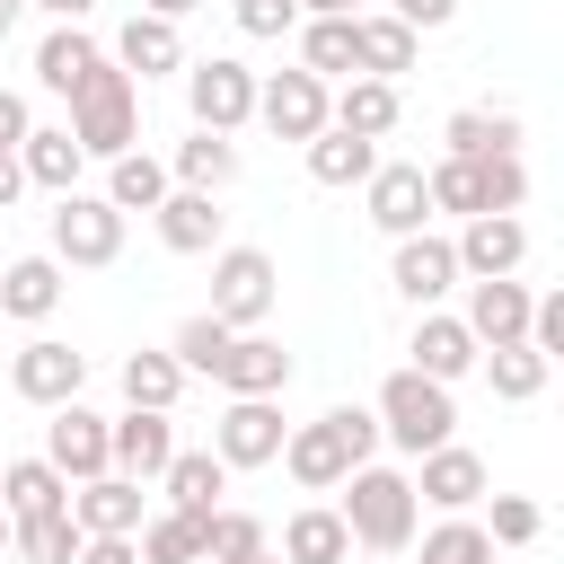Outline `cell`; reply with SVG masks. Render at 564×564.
Listing matches in <instances>:
<instances>
[{"label": "cell", "mask_w": 564, "mask_h": 564, "mask_svg": "<svg viewBox=\"0 0 564 564\" xmlns=\"http://www.w3.org/2000/svg\"><path fill=\"white\" fill-rule=\"evenodd\" d=\"M238 9V35H291L300 26V0H229Z\"/></svg>", "instance_id": "cell-45"}, {"label": "cell", "mask_w": 564, "mask_h": 564, "mask_svg": "<svg viewBox=\"0 0 564 564\" xmlns=\"http://www.w3.org/2000/svg\"><path fill=\"white\" fill-rule=\"evenodd\" d=\"M300 70L352 79V70H361V62H352V18H308V26H300Z\"/></svg>", "instance_id": "cell-39"}, {"label": "cell", "mask_w": 564, "mask_h": 564, "mask_svg": "<svg viewBox=\"0 0 564 564\" xmlns=\"http://www.w3.org/2000/svg\"><path fill=\"white\" fill-rule=\"evenodd\" d=\"M115 62H123L132 79H167V70H185V35H176V18L132 9V18H123V35H115Z\"/></svg>", "instance_id": "cell-20"}, {"label": "cell", "mask_w": 564, "mask_h": 564, "mask_svg": "<svg viewBox=\"0 0 564 564\" xmlns=\"http://www.w3.org/2000/svg\"><path fill=\"white\" fill-rule=\"evenodd\" d=\"M300 9H308V18H361L370 0H300Z\"/></svg>", "instance_id": "cell-51"}, {"label": "cell", "mask_w": 564, "mask_h": 564, "mask_svg": "<svg viewBox=\"0 0 564 564\" xmlns=\"http://www.w3.org/2000/svg\"><path fill=\"white\" fill-rule=\"evenodd\" d=\"M361 185H370V220H379L388 238H405V229L432 220V194H423V167H414V159H379Z\"/></svg>", "instance_id": "cell-18"}, {"label": "cell", "mask_w": 564, "mask_h": 564, "mask_svg": "<svg viewBox=\"0 0 564 564\" xmlns=\"http://www.w3.org/2000/svg\"><path fill=\"white\" fill-rule=\"evenodd\" d=\"M282 564H352V529L326 502H308V511L282 520Z\"/></svg>", "instance_id": "cell-29"}, {"label": "cell", "mask_w": 564, "mask_h": 564, "mask_svg": "<svg viewBox=\"0 0 564 564\" xmlns=\"http://www.w3.org/2000/svg\"><path fill=\"white\" fill-rule=\"evenodd\" d=\"M79 141H70V123H26V141H18V167H26V185H53V194H70L79 185Z\"/></svg>", "instance_id": "cell-26"}, {"label": "cell", "mask_w": 564, "mask_h": 564, "mask_svg": "<svg viewBox=\"0 0 564 564\" xmlns=\"http://www.w3.org/2000/svg\"><path fill=\"white\" fill-rule=\"evenodd\" d=\"M185 106H194L203 132H238V123H256V70L229 62V53L185 62Z\"/></svg>", "instance_id": "cell-7"}, {"label": "cell", "mask_w": 564, "mask_h": 564, "mask_svg": "<svg viewBox=\"0 0 564 564\" xmlns=\"http://www.w3.org/2000/svg\"><path fill=\"white\" fill-rule=\"evenodd\" d=\"M150 220H159V247H167V256H212V247H220V212H212V194H194V185H167V203H159Z\"/></svg>", "instance_id": "cell-24"}, {"label": "cell", "mask_w": 564, "mask_h": 564, "mask_svg": "<svg viewBox=\"0 0 564 564\" xmlns=\"http://www.w3.org/2000/svg\"><path fill=\"white\" fill-rule=\"evenodd\" d=\"M26 9H44V18H88L97 0H26Z\"/></svg>", "instance_id": "cell-52"}, {"label": "cell", "mask_w": 564, "mask_h": 564, "mask_svg": "<svg viewBox=\"0 0 564 564\" xmlns=\"http://www.w3.org/2000/svg\"><path fill=\"white\" fill-rule=\"evenodd\" d=\"M405 352H414V370H423V379H467L485 344L467 335V317H441V308H423V317H414V344H405Z\"/></svg>", "instance_id": "cell-22"}, {"label": "cell", "mask_w": 564, "mask_h": 564, "mask_svg": "<svg viewBox=\"0 0 564 564\" xmlns=\"http://www.w3.org/2000/svg\"><path fill=\"white\" fill-rule=\"evenodd\" d=\"M132 546H141V564H203V511H150L141 529H132Z\"/></svg>", "instance_id": "cell-35"}, {"label": "cell", "mask_w": 564, "mask_h": 564, "mask_svg": "<svg viewBox=\"0 0 564 564\" xmlns=\"http://www.w3.org/2000/svg\"><path fill=\"white\" fill-rule=\"evenodd\" d=\"M388 18H405V26L423 35V26H449V18H458V0H388Z\"/></svg>", "instance_id": "cell-47"}, {"label": "cell", "mask_w": 564, "mask_h": 564, "mask_svg": "<svg viewBox=\"0 0 564 564\" xmlns=\"http://www.w3.org/2000/svg\"><path fill=\"white\" fill-rule=\"evenodd\" d=\"M414 53H423V35H414L405 18H388V9H379V18L361 9V18H352V62H361L370 79H405Z\"/></svg>", "instance_id": "cell-23"}, {"label": "cell", "mask_w": 564, "mask_h": 564, "mask_svg": "<svg viewBox=\"0 0 564 564\" xmlns=\"http://www.w3.org/2000/svg\"><path fill=\"white\" fill-rule=\"evenodd\" d=\"M529 282L520 273H485V282H467V335L476 344H520L529 335Z\"/></svg>", "instance_id": "cell-15"}, {"label": "cell", "mask_w": 564, "mask_h": 564, "mask_svg": "<svg viewBox=\"0 0 564 564\" xmlns=\"http://www.w3.org/2000/svg\"><path fill=\"white\" fill-rule=\"evenodd\" d=\"M449 432H458L449 379H423L414 361H405V370H388V388H379V441H397L405 458H423V449H441Z\"/></svg>", "instance_id": "cell-4"}, {"label": "cell", "mask_w": 564, "mask_h": 564, "mask_svg": "<svg viewBox=\"0 0 564 564\" xmlns=\"http://www.w3.org/2000/svg\"><path fill=\"white\" fill-rule=\"evenodd\" d=\"M159 485H167V502H176V511H203V520H212V511H220V494H229V467H220L212 449H176V458L159 467Z\"/></svg>", "instance_id": "cell-31"}, {"label": "cell", "mask_w": 564, "mask_h": 564, "mask_svg": "<svg viewBox=\"0 0 564 564\" xmlns=\"http://www.w3.org/2000/svg\"><path fill=\"white\" fill-rule=\"evenodd\" d=\"M529 344L555 361L564 352V291H546V300H529Z\"/></svg>", "instance_id": "cell-46"}, {"label": "cell", "mask_w": 564, "mask_h": 564, "mask_svg": "<svg viewBox=\"0 0 564 564\" xmlns=\"http://www.w3.org/2000/svg\"><path fill=\"white\" fill-rule=\"evenodd\" d=\"M167 176H176V185H194V194H220V185L238 176V141H229V132H203V123H194V141H176Z\"/></svg>", "instance_id": "cell-32"}, {"label": "cell", "mask_w": 564, "mask_h": 564, "mask_svg": "<svg viewBox=\"0 0 564 564\" xmlns=\"http://www.w3.org/2000/svg\"><path fill=\"white\" fill-rule=\"evenodd\" d=\"M167 458H176V423H167L159 405H132V414H115V423H106V467H115V476L150 485Z\"/></svg>", "instance_id": "cell-12"}, {"label": "cell", "mask_w": 564, "mask_h": 564, "mask_svg": "<svg viewBox=\"0 0 564 564\" xmlns=\"http://www.w3.org/2000/svg\"><path fill=\"white\" fill-rule=\"evenodd\" d=\"M476 361H485V379H494V397H502V405H529V397L546 388V370H555L529 335H520V344H485Z\"/></svg>", "instance_id": "cell-34"}, {"label": "cell", "mask_w": 564, "mask_h": 564, "mask_svg": "<svg viewBox=\"0 0 564 564\" xmlns=\"http://www.w3.org/2000/svg\"><path fill=\"white\" fill-rule=\"evenodd\" d=\"M212 379H220L229 397H282V388H291V352L247 326V335H229V352L212 361Z\"/></svg>", "instance_id": "cell-16"}, {"label": "cell", "mask_w": 564, "mask_h": 564, "mask_svg": "<svg viewBox=\"0 0 564 564\" xmlns=\"http://www.w3.org/2000/svg\"><path fill=\"white\" fill-rule=\"evenodd\" d=\"M167 159H150V150H123V159H106V203L115 212H159L167 203Z\"/></svg>", "instance_id": "cell-33"}, {"label": "cell", "mask_w": 564, "mask_h": 564, "mask_svg": "<svg viewBox=\"0 0 564 564\" xmlns=\"http://www.w3.org/2000/svg\"><path fill=\"white\" fill-rule=\"evenodd\" d=\"M79 520H70V502L62 511H35V520H9V555H26V564H70L79 555Z\"/></svg>", "instance_id": "cell-36"}, {"label": "cell", "mask_w": 564, "mask_h": 564, "mask_svg": "<svg viewBox=\"0 0 564 564\" xmlns=\"http://www.w3.org/2000/svg\"><path fill=\"white\" fill-rule=\"evenodd\" d=\"M335 520L352 529V546H370V555H405L414 546V485L397 476V467H352L344 476V502H335Z\"/></svg>", "instance_id": "cell-3"}, {"label": "cell", "mask_w": 564, "mask_h": 564, "mask_svg": "<svg viewBox=\"0 0 564 564\" xmlns=\"http://www.w3.org/2000/svg\"><path fill=\"white\" fill-rule=\"evenodd\" d=\"M397 79H370V70H352L335 97H326V123H344V132H361V141H388L397 132Z\"/></svg>", "instance_id": "cell-21"}, {"label": "cell", "mask_w": 564, "mask_h": 564, "mask_svg": "<svg viewBox=\"0 0 564 564\" xmlns=\"http://www.w3.org/2000/svg\"><path fill=\"white\" fill-rule=\"evenodd\" d=\"M476 194H485V212H520V203H529V167H520V150L476 159Z\"/></svg>", "instance_id": "cell-42"}, {"label": "cell", "mask_w": 564, "mask_h": 564, "mask_svg": "<svg viewBox=\"0 0 564 564\" xmlns=\"http://www.w3.org/2000/svg\"><path fill=\"white\" fill-rule=\"evenodd\" d=\"M414 564H494V538H485V520H467V511H449L423 546H414Z\"/></svg>", "instance_id": "cell-40"}, {"label": "cell", "mask_w": 564, "mask_h": 564, "mask_svg": "<svg viewBox=\"0 0 564 564\" xmlns=\"http://www.w3.org/2000/svg\"><path fill=\"white\" fill-rule=\"evenodd\" d=\"M300 150H308V176H317V185H361V176L379 167V141H361V132H344V123L308 132Z\"/></svg>", "instance_id": "cell-30"}, {"label": "cell", "mask_w": 564, "mask_h": 564, "mask_svg": "<svg viewBox=\"0 0 564 564\" xmlns=\"http://www.w3.org/2000/svg\"><path fill=\"white\" fill-rule=\"evenodd\" d=\"M273 300H282V273H273V256L264 247H220L212 256V317L220 326H264L273 317Z\"/></svg>", "instance_id": "cell-5"}, {"label": "cell", "mask_w": 564, "mask_h": 564, "mask_svg": "<svg viewBox=\"0 0 564 564\" xmlns=\"http://www.w3.org/2000/svg\"><path fill=\"white\" fill-rule=\"evenodd\" d=\"M26 123H35V115H26V97H18V88H0V150H18V141H26Z\"/></svg>", "instance_id": "cell-49"}, {"label": "cell", "mask_w": 564, "mask_h": 564, "mask_svg": "<svg viewBox=\"0 0 564 564\" xmlns=\"http://www.w3.org/2000/svg\"><path fill=\"white\" fill-rule=\"evenodd\" d=\"M247 555H264V520L212 511V520H203V564H247Z\"/></svg>", "instance_id": "cell-41"}, {"label": "cell", "mask_w": 564, "mask_h": 564, "mask_svg": "<svg viewBox=\"0 0 564 564\" xmlns=\"http://www.w3.org/2000/svg\"><path fill=\"white\" fill-rule=\"evenodd\" d=\"M70 141L88 159H123L141 141V79L123 62H97L79 88H70Z\"/></svg>", "instance_id": "cell-2"}, {"label": "cell", "mask_w": 564, "mask_h": 564, "mask_svg": "<svg viewBox=\"0 0 564 564\" xmlns=\"http://www.w3.org/2000/svg\"><path fill=\"white\" fill-rule=\"evenodd\" d=\"M70 564H141V546H132V538H79Z\"/></svg>", "instance_id": "cell-48"}, {"label": "cell", "mask_w": 564, "mask_h": 564, "mask_svg": "<svg viewBox=\"0 0 564 564\" xmlns=\"http://www.w3.org/2000/svg\"><path fill=\"white\" fill-rule=\"evenodd\" d=\"M26 194V167H18V150H0V212Z\"/></svg>", "instance_id": "cell-50"}, {"label": "cell", "mask_w": 564, "mask_h": 564, "mask_svg": "<svg viewBox=\"0 0 564 564\" xmlns=\"http://www.w3.org/2000/svg\"><path fill=\"white\" fill-rule=\"evenodd\" d=\"M229 335H238V326H220V317H212V308H203V317H185V326H176V344H167V352H176V361H185V379H194V370H203V379H212V361H220V352H229Z\"/></svg>", "instance_id": "cell-43"}, {"label": "cell", "mask_w": 564, "mask_h": 564, "mask_svg": "<svg viewBox=\"0 0 564 564\" xmlns=\"http://www.w3.org/2000/svg\"><path fill=\"white\" fill-rule=\"evenodd\" d=\"M449 256H458L467 282H485V273H520V264H529V220H520V212H476V220L449 238Z\"/></svg>", "instance_id": "cell-11"}, {"label": "cell", "mask_w": 564, "mask_h": 564, "mask_svg": "<svg viewBox=\"0 0 564 564\" xmlns=\"http://www.w3.org/2000/svg\"><path fill=\"white\" fill-rule=\"evenodd\" d=\"M18 9H26V0H0V35H9V26H18Z\"/></svg>", "instance_id": "cell-54"}, {"label": "cell", "mask_w": 564, "mask_h": 564, "mask_svg": "<svg viewBox=\"0 0 564 564\" xmlns=\"http://www.w3.org/2000/svg\"><path fill=\"white\" fill-rule=\"evenodd\" d=\"M282 432H291V423H282L273 397H229L220 423H212V458H220L229 476H238V467H273V458H282Z\"/></svg>", "instance_id": "cell-8"}, {"label": "cell", "mask_w": 564, "mask_h": 564, "mask_svg": "<svg viewBox=\"0 0 564 564\" xmlns=\"http://www.w3.org/2000/svg\"><path fill=\"white\" fill-rule=\"evenodd\" d=\"M9 388L26 397V405H70L79 388H88V352H70V344H53V335H35V344H18V361H9Z\"/></svg>", "instance_id": "cell-10"}, {"label": "cell", "mask_w": 564, "mask_h": 564, "mask_svg": "<svg viewBox=\"0 0 564 564\" xmlns=\"http://www.w3.org/2000/svg\"><path fill=\"white\" fill-rule=\"evenodd\" d=\"M62 502H70V476H62L53 458H9V467H0V511H9V520L62 511Z\"/></svg>", "instance_id": "cell-27"}, {"label": "cell", "mask_w": 564, "mask_h": 564, "mask_svg": "<svg viewBox=\"0 0 564 564\" xmlns=\"http://www.w3.org/2000/svg\"><path fill=\"white\" fill-rule=\"evenodd\" d=\"M44 458H53L70 485L106 476V414H88L79 397H70V405H53V423H44Z\"/></svg>", "instance_id": "cell-17"}, {"label": "cell", "mask_w": 564, "mask_h": 564, "mask_svg": "<svg viewBox=\"0 0 564 564\" xmlns=\"http://www.w3.org/2000/svg\"><path fill=\"white\" fill-rule=\"evenodd\" d=\"M141 9H150V18H194L203 0H141Z\"/></svg>", "instance_id": "cell-53"}, {"label": "cell", "mask_w": 564, "mask_h": 564, "mask_svg": "<svg viewBox=\"0 0 564 564\" xmlns=\"http://www.w3.org/2000/svg\"><path fill=\"white\" fill-rule=\"evenodd\" d=\"M441 141H449V159H494V150H520V115H485V106H467V115L441 123Z\"/></svg>", "instance_id": "cell-37"}, {"label": "cell", "mask_w": 564, "mask_h": 564, "mask_svg": "<svg viewBox=\"0 0 564 564\" xmlns=\"http://www.w3.org/2000/svg\"><path fill=\"white\" fill-rule=\"evenodd\" d=\"M405 485H414V502H432V511H476L494 476H485V458H476V449L441 441V449H423V458H414V476H405Z\"/></svg>", "instance_id": "cell-13"}, {"label": "cell", "mask_w": 564, "mask_h": 564, "mask_svg": "<svg viewBox=\"0 0 564 564\" xmlns=\"http://www.w3.org/2000/svg\"><path fill=\"white\" fill-rule=\"evenodd\" d=\"M247 564H282V555H247Z\"/></svg>", "instance_id": "cell-56"}, {"label": "cell", "mask_w": 564, "mask_h": 564, "mask_svg": "<svg viewBox=\"0 0 564 564\" xmlns=\"http://www.w3.org/2000/svg\"><path fill=\"white\" fill-rule=\"evenodd\" d=\"M388 282H397V300H414V308H432L441 291H458V256H449V238H432V229H405V238H397V264H388Z\"/></svg>", "instance_id": "cell-14"}, {"label": "cell", "mask_w": 564, "mask_h": 564, "mask_svg": "<svg viewBox=\"0 0 564 564\" xmlns=\"http://www.w3.org/2000/svg\"><path fill=\"white\" fill-rule=\"evenodd\" d=\"M0 308L9 317H53L62 308V256H18V264H0Z\"/></svg>", "instance_id": "cell-28"}, {"label": "cell", "mask_w": 564, "mask_h": 564, "mask_svg": "<svg viewBox=\"0 0 564 564\" xmlns=\"http://www.w3.org/2000/svg\"><path fill=\"white\" fill-rule=\"evenodd\" d=\"M97 62H106V53H97V35H88L79 18H53V35L35 44V79H44L53 97H70V88H79Z\"/></svg>", "instance_id": "cell-25"}, {"label": "cell", "mask_w": 564, "mask_h": 564, "mask_svg": "<svg viewBox=\"0 0 564 564\" xmlns=\"http://www.w3.org/2000/svg\"><path fill=\"white\" fill-rule=\"evenodd\" d=\"M370 449H379V414H361V405H335V414L282 432V467H291V485H308V494H335Z\"/></svg>", "instance_id": "cell-1"}, {"label": "cell", "mask_w": 564, "mask_h": 564, "mask_svg": "<svg viewBox=\"0 0 564 564\" xmlns=\"http://www.w3.org/2000/svg\"><path fill=\"white\" fill-rule=\"evenodd\" d=\"M538 529H546V511H538L529 494H494V529H485V538H502V546H529Z\"/></svg>", "instance_id": "cell-44"}, {"label": "cell", "mask_w": 564, "mask_h": 564, "mask_svg": "<svg viewBox=\"0 0 564 564\" xmlns=\"http://www.w3.org/2000/svg\"><path fill=\"white\" fill-rule=\"evenodd\" d=\"M70 520H79L88 538H132V529H141L150 511H141V485L106 467V476H88V485H70Z\"/></svg>", "instance_id": "cell-19"}, {"label": "cell", "mask_w": 564, "mask_h": 564, "mask_svg": "<svg viewBox=\"0 0 564 564\" xmlns=\"http://www.w3.org/2000/svg\"><path fill=\"white\" fill-rule=\"evenodd\" d=\"M53 256L62 264H79V273H97V264H115L123 256V212L106 203V194H62L53 203Z\"/></svg>", "instance_id": "cell-6"}, {"label": "cell", "mask_w": 564, "mask_h": 564, "mask_svg": "<svg viewBox=\"0 0 564 564\" xmlns=\"http://www.w3.org/2000/svg\"><path fill=\"white\" fill-rule=\"evenodd\" d=\"M176 397H185V361H176V352H132V361H123V405L176 414Z\"/></svg>", "instance_id": "cell-38"}, {"label": "cell", "mask_w": 564, "mask_h": 564, "mask_svg": "<svg viewBox=\"0 0 564 564\" xmlns=\"http://www.w3.org/2000/svg\"><path fill=\"white\" fill-rule=\"evenodd\" d=\"M256 123H264L273 141L326 132V79H317V70H273V79H256Z\"/></svg>", "instance_id": "cell-9"}, {"label": "cell", "mask_w": 564, "mask_h": 564, "mask_svg": "<svg viewBox=\"0 0 564 564\" xmlns=\"http://www.w3.org/2000/svg\"><path fill=\"white\" fill-rule=\"evenodd\" d=\"M0 555H9V511H0Z\"/></svg>", "instance_id": "cell-55"}]
</instances>
